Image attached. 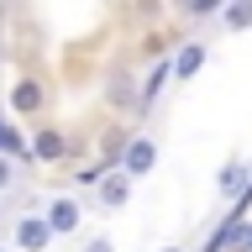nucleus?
<instances>
[{"mask_svg": "<svg viewBox=\"0 0 252 252\" xmlns=\"http://www.w3.org/2000/svg\"><path fill=\"white\" fill-rule=\"evenodd\" d=\"M163 84H168V58H158V68L147 74V84H142V105H153L158 94H163Z\"/></svg>", "mask_w": 252, "mask_h": 252, "instance_id": "obj_11", "label": "nucleus"}, {"mask_svg": "<svg viewBox=\"0 0 252 252\" xmlns=\"http://www.w3.org/2000/svg\"><path fill=\"white\" fill-rule=\"evenodd\" d=\"M220 27L226 32H247L252 27V0H226V5H220Z\"/></svg>", "mask_w": 252, "mask_h": 252, "instance_id": "obj_10", "label": "nucleus"}, {"mask_svg": "<svg viewBox=\"0 0 252 252\" xmlns=\"http://www.w3.org/2000/svg\"><path fill=\"white\" fill-rule=\"evenodd\" d=\"M116 168H121V173H131V179L153 173V168H158V142H153V137H126L121 163H116Z\"/></svg>", "mask_w": 252, "mask_h": 252, "instance_id": "obj_3", "label": "nucleus"}, {"mask_svg": "<svg viewBox=\"0 0 252 252\" xmlns=\"http://www.w3.org/2000/svg\"><path fill=\"white\" fill-rule=\"evenodd\" d=\"M0 252H5V247H0Z\"/></svg>", "mask_w": 252, "mask_h": 252, "instance_id": "obj_18", "label": "nucleus"}, {"mask_svg": "<svg viewBox=\"0 0 252 252\" xmlns=\"http://www.w3.org/2000/svg\"><path fill=\"white\" fill-rule=\"evenodd\" d=\"M84 252H116V247H110V236H90V242H84Z\"/></svg>", "mask_w": 252, "mask_h": 252, "instance_id": "obj_15", "label": "nucleus"}, {"mask_svg": "<svg viewBox=\"0 0 252 252\" xmlns=\"http://www.w3.org/2000/svg\"><path fill=\"white\" fill-rule=\"evenodd\" d=\"M247 184H252V173H247V163H242V158H231V163H226V168L216 173V189H220V200H236V194H242Z\"/></svg>", "mask_w": 252, "mask_h": 252, "instance_id": "obj_9", "label": "nucleus"}, {"mask_svg": "<svg viewBox=\"0 0 252 252\" xmlns=\"http://www.w3.org/2000/svg\"><path fill=\"white\" fill-rule=\"evenodd\" d=\"M63 153H68V137H63L58 126H37V137H32V158L53 168V163H58Z\"/></svg>", "mask_w": 252, "mask_h": 252, "instance_id": "obj_8", "label": "nucleus"}, {"mask_svg": "<svg viewBox=\"0 0 252 252\" xmlns=\"http://www.w3.org/2000/svg\"><path fill=\"white\" fill-rule=\"evenodd\" d=\"M205 58H210V47H205L200 37H184V42L168 53V79L173 84H189V79L205 68Z\"/></svg>", "mask_w": 252, "mask_h": 252, "instance_id": "obj_1", "label": "nucleus"}, {"mask_svg": "<svg viewBox=\"0 0 252 252\" xmlns=\"http://www.w3.org/2000/svg\"><path fill=\"white\" fill-rule=\"evenodd\" d=\"M158 11H163V0H137V5H131V16H137V21H153Z\"/></svg>", "mask_w": 252, "mask_h": 252, "instance_id": "obj_14", "label": "nucleus"}, {"mask_svg": "<svg viewBox=\"0 0 252 252\" xmlns=\"http://www.w3.org/2000/svg\"><path fill=\"white\" fill-rule=\"evenodd\" d=\"M16 247L21 252H53V226L42 220V210H32V216L16 220Z\"/></svg>", "mask_w": 252, "mask_h": 252, "instance_id": "obj_4", "label": "nucleus"}, {"mask_svg": "<svg viewBox=\"0 0 252 252\" xmlns=\"http://www.w3.org/2000/svg\"><path fill=\"white\" fill-rule=\"evenodd\" d=\"M42 220L53 226V236H74L79 226H84V205H79L74 194H58V200H47Z\"/></svg>", "mask_w": 252, "mask_h": 252, "instance_id": "obj_2", "label": "nucleus"}, {"mask_svg": "<svg viewBox=\"0 0 252 252\" xmlns=\"http://www.w3.org/2000/svg\"><path fill=\"white\" fill-rule=\"evenodd\" d=\"M11 184H16V158H5V153H0V194H5Z\"/></svg>", "mask_w": 252, "mask_h": 252, "instance_id": "obj_13", "label": "nucleus"}, {"mask_svg": "<svg viewBox=\"0 0 252 252\" xmlns=\"http://www.w3.org/2000/svg\"><path fill=\"white\" fill-rule=\"evenodd\" d=\"M5 105H11L16 116H42L47 90L37 84V79H16V84H11V100H5Z\"/></svg>", "mask_w": 252, "mask_h": 252, "instance_id": "obj_6", "label": "nucleus"}, {"mask_svg": "<svg viewBox=\"0 0 252 252\" xmlns=\"http://www.w3.org/2000/svg\"><path fill=\"white\" fill-rule=\"evenodd\" d=\"M0 216H5V194H0Z\"/></svg>", "mask_w": 252, "mask_h": 252, "instance_id": "obj_17", "label": "nucleus"}, {"mask_svg": "<svg viewBox=\"0 0 252 252\" xmlns=\"http://www.w3.org/2000/svg\"><path fill=\"white\" fill-rule=\"evenodd\" d=\"M220 5H226V0H173V11H179V16H194V21H200V16H216Z\"/></svg>", "mask_w": 252, "mask_h": 252, "instance_id": "obj_12", "label": "nucleus"}, {"mask_svg": "<svg viewBox=\"0 0 252 252\" xmlns=\"http://www.w3.org/2000/svg\"><path fill=\"white\" fill-rule=\"evenodd\" d=\"M131 184H137V179H131V173H121V168H110L105 179H100V184H94V205H100V210H121V205L131 200Z\"/></svg>", "mask_w": 252, "mask_h": 252, "instance_id": "obj_5", "label": "nucleus"}, {"mask_svg": "<svg viewBox=\"0 0 252 252\" xmlns=\"http://www.w3.org/2000/svg\"><path fill=\"white\" fill-rule=\"evenodd\" d=\"M163 252H189V247H163Z\"/></svg>", "mask_w": 252, "mask_h": 252, "instance_id": "obj_16", "label": "nucleus"}, {"mask_svg": "<svg viewBox=\"0 0 252 252\" xmlns=\"http://www.w3.org/2000/svg\"><path fill=\"white\" fill-rule=\"evenodd\" d=\"M105 100H110V110H121V116H131V110H142V84L131 74H116L105 84Z\"/></svg>", "mask_w": 252, "mask_h": 252, "instance_id": "obj_7", "label": "nucleus"}]
</instances>
